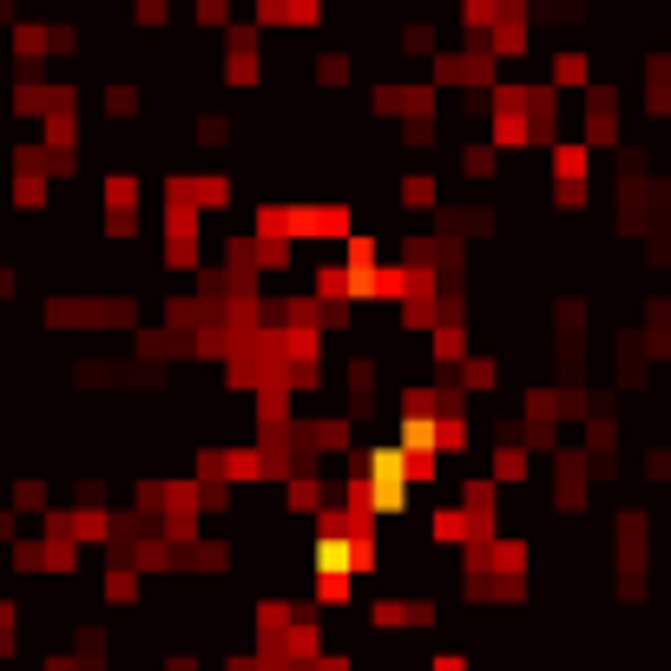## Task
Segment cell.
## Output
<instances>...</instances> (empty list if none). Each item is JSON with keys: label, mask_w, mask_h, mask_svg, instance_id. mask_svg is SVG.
Instances as JSON below:
<instances>
[{"label": "cell", "mask_w": 671, "mask_h": 671, "mask_svg": "<svg viewBox=\"0 0 671 671\" xmlns=\"http://www.w3.org/2000/svg\"><path fill=\"white\" fill-rule=\"evenodd\" d=\"M40 323L47 329H132L139 323V297H47Z\"/></svg>", "instance_id": "cell-1"}, {"label": "cell", "mask_w": 671, "mask_h": 671, "mask_svg": "<svg viewBox=\"0 0 671 671\" xmlns=\"http://www.w3.org/2000/svg\"><path fill=\"white\" fill-rule=\"evenodd\" d=\"M579 139L593 152L619 145V86L612 79H586V106H579Z\"/></svg>", "instance_id": "cell-2"}, {"label": "cell", "mask_w": 671, "mask_h": 671, "mask_svg": "<svg viewBox=\"0 0 671 671\" xmlns=\"http://www.w3.org/2000/svg\"><path fill=\"white\" fill-rule=\"evenodd\" d=\"M264 73V27L224 20V86H250Z\"/></svg>", "instance_id": "cell-3"}, {"label": "cell", "mask_w": 671, "mask_h": 671, "mask_svg": "<svg viewBox=\"0 0 671 671\" xmlns=\"http://www.w3.org/2000/svg\"><path fill=\"white\" fill-rule=\"evenodd\" d=\"M586 494H593V461H586V448H553V507L560 514H579L586 507Z\"/></svg>", "instance_id": "cell-4"}, {"label": "cell", "mask_w": 671, "mask_h": 671, "mask_svg": "<svg viewBox=\"0 0 671 671\" xmlns=\"http://www.w3.org/2000/svg\"><path fill=\"white\" fill-rule=\"evenodd\" d=\"M40 66H47V27L20 14L14 20V79H40Z\"/></svg>", "instance_id": "cell-5"}, {"label": "cell", "mask_w": 671, "mask_h": 671, "mask_svg": "<svg viewBox=\"0 0 671 671\" xmlns=\"http://www.w3.org/2000/svg\"><path fill=\"white\" fill-rule=\"evenodd\" d=\"M547 172L553 178H593V145L586 139H553L547 145Z\"/></svg>", "instance_id": "cell-6"}, {"label": "cell", "mask_w": 671, "mask_h": 671, "mask_svg": "<svg viewBox=\"0 0 671 671\" xmlns=\"http://www.w3.org/2000/svg\"><path fill=\"white\" fill-rule=\"evenodd\" d=\"M494 487H527L533 481V454L520 448V441H494V474H487Z\"/></svg>", "instance_id": "cell-7"}, {"label": "cell", "mask_w": 671, "mask_h": 671, "mask_svg": "<svg viewBox=\"0 0 671 671\" xmlns=\"http://www.w3.org/2000/svg\"><path fill=\"white\" fill-rule=\"evenodd\" d=\"M593 79V53H579V47H560L547 60V86L553 93H566V86H586Z\"/></svg>", "instance_id": "cell-8"}, {"label": "cell", "mask_w": 671, "mask_h": 671, "mask_svg": "<svg viewBox=\"0 0 671 671\" xmlns=\"http://www.w3.org/2000/svg\"><path fill=\"white\" fill-rule=\"evenodd\" d=\"M645 112L652 119L671 112V53H645Z\"/></svg>", "instance_id": "cell-9"}, {"label": "cell", "mask_w": 671, "mask_h": 671, "mask_svg": "<svg viewBox=\"0 0 671 671\" xmlns=\"http://www.w3.org/2000/svg\"><path fill=\"white\" fill-rule=\"evenodd\" d=\"M395 53L402 60H415V66H428L441 53V33H435V20H408L402 33H395Z\"/></svg>", "instance_id": "cell-10"}, {"label": "cell", "mask_w": 671, "mask_h": 671, "mask_svg": "<svg viewBox=\"0 0 671 671\" xmlns=\"http://www.w3.org/2000/svg\"><path fill=\"white\" fill-rule=\"evenodd\" d=\"M139 198H145L139 172H106V185H99V211H139Z\"/></svg>", "instance_id": "cell-11"}, {"label": "cell", "mask_w": 671, "mask_h": 671, "mask_svg": "<svg viewBox=\"0 0 671 671\" xmlns=\"http://www.w3.org/2000/svg\"><path fill=\"white\" fill-rule=\"evenodd\" d=\"M310 297L323 303H356V277L343 264H310Z\"/></svg>", "instance_id": "cell-12"}, {"label": "cell", "mask_w": 671, "mask_h": 671, "mask_svg": "<svg viewBox=\"0 0 671 671\" xmlns=\"http://www.w3.org/2000/svg\"><path fill=\"white\" fill-rule=\"evenodd\" d=\"M310 79H316V86H329V93L349 86V79H356V53H349V47H323V53H316V66H310Z\"/></svg>", "instance_id": "cell-13"}, {"label": "cell", "mask_w": 671, "mask_h": 671, "mask_svg": "<svg viewBox=\"0 0 671 671\" xmlns=\"http://www.w3.org/2000/svg\"><path fill=\"white\" fill-rule=\"evenodd\" d=\"M395 204H402V211H435L441 204V185L428 172H402V185H395Z\"/></svg>", "instance_id": "cell-14"}, {"label": "cell", "mask_w": 671, "mask_h": 671, "mask_svg": "<svg viewBox=\"0 0 671 671\" xmlns=\"http://www.w3.org/2000/svg\"><path fill=\"white\" fill-rule=\"evenodd\" d=\"M198 237H204L198 204H165V244H198Z\"/></svg>", "instance_id": "cell-15"}, {"label": "cell", "mask_w": 671, "mask_h": 671, "mask_svg": "<svg viewBox=\"0 0 671 671\" xmlns=\"http://www.w3.org/2000/svg\"><path fill=\"white\" fill-rule=\"evenodd\" d=\"M53 178L47 172H14V211H47Z\"/></svg>", "instance_id": "cell-16"}, {"label": "cell", "mask_w": 671, "mask_h": 671, "mask_svg": "<svg viewBox=\"0 0 671 671\" xmlns=\"http://www.w3.org/2000/svg\"><path fill=\"white\" fill-rule=\"evenodd\" d=\"M454 165H461V178H494L500 172V152L487 139H474V145H461V152H454Z\"/></svg>", "instance_id": "cell-17"}, {"label": "cell", "mask_w": 671, "mask_h": 671, "mask_svg": "<svg viewBox=\"0 0 671 671\" xmlns=\"http://www.w3.org/2000/svg\"><path fill=\"white\" fill-rule=\"evenodd\" d=\"M139 106H145V93L132 86V79H119V86H106V119H139Z\"/></svg>", "instance_id": "cell-18"}, {"label": "cell", "mask_w": 671, "mask_h": 671, "mask_svg": "<svg viewBox=\"0 0 671 671\" xmlns=\"http://www.w3.org/2000/svg\"><path fill=\"white\" fill-rule=\"evenodd\" d=\"M139 579H145V573H132L125 560H112V573H106V599H112V606H132V599H139Z\"/></svg>", "instance_id": "cell-19"}, {"label": "cell", "mask_w": 671, "mask_h": 671, "mask_svg": "<svg viewBox=\"0 0 671 671\" xmlns=\"http://www.w3.org/2000/svg\"><path fill=\"white\" fill-rule=\"evenodd\" d=\"M53 500H47V481H33V474H20L14 481V514H47Z\"/></svg>", "instance_id": "cell-20"}, {"label": "cell", "mask_w": 671, "mask_h": 671, "mask_svg": "<svg viewBox=\"0 0 671 671\" xmlns=\"http://www.w3.org/2000/svg\"><path fill=\"white\" fill-rule=\"evenodd\" d=\"M191 132H198V145H224V139H231V119H224L218 106H204L198 119H191Z\"/></svg>", "instance_id": "cell-21"}, {"label": "cell", "mask_w": 671, "mask_h": 671, "mask_svg": "<svg viewBox=\"0 0 671 671\" xmlns=\"http://www.w3.org/2000/svg\"><path fill=\"white\" fill-rule=\"evenodd\" d=\"M494 14H500V0H461V27H468V33H487V27H494Z\"/></svg>", "instance_id": "cell-22"}, {"label": "cell", "mask_w": 671, "mask_h": 671, "mask_svg": "<svg viewBox=\"0 0 671 671\" xmlns=\"http://www.w3.org/2000/svg\"><path fill=\"white\" fill-rule=\"evenodd\" d=\"M132 20H139V27H165V20H172V0H132Z\"/></svg>", "instance_id": "cell-23"}, {"label": "cell", "mask_w": 671, "mask_h": 671, "mask_svg": "<svg viewBox=\"0 0 671 671\" xmlns=\"http://www.w3.org/2000/svg\"><path fill=\"white\" fill-rule=\"evenodd\" d=\"M191 20H198V27H224V20H231V0H191Z\"/></svg>", "instance_id": "cell-24"}, {"label": "cell", "mask_w": 671, "mask_h": 671, "mask_svg": "<svg viewBox=\"0 0 671 671\" xmlns=\"http://www.w3.org/2000/svg\"><path fill=\"white\" fill-rule=\"evenodd\" d=\"M645 481H671V454H665V448L645 454Z\"/></svg>", "instance_id": "cell-25"}, {"label": "cell", "mask_w": 671, "mask_h": 671, "mask_svg": "<svg viewBox=\"0 0 671 671\" xmlns=\"http://www.w3.org/2000/svg\"><path fill=\"white\" fill-rule=\"evenodd\" d=\"M428 671H468V658H461V652H435V665H428Z\"/></svg>", "instance_id": "cell-26"}, {"label": "cell", "mask_w": 671, "mask_h": 671, "mask_svg": "<svg viewBox=\"0 0 671 671\" xmlns=\"http://www.w3.org/2000/svg\"><path fill=\"white\" fill-rule=\"evenodd\" d=\"M14 533H20V514H14V507H0V547H7Z\"/></svg>", "instance_id": "cell-27"}, {"label": "cell", "mask_w": 671, "mask_h": 671, "mask_svg": "<svg viewBox=\"0 0 671 671\" xmlns=\"http://www.w3.org/2000/svg\"><path fill=\"white\" fill-rule=\"evenodd\" d=\"M20 20V0H0V27H14Z\"/></svg>", "instance_id": "cell-28"}]
</instances>
